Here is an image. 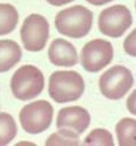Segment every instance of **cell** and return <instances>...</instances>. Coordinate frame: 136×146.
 Returning a JSON list of instances; mask_svg holds the SVG:
<instances>
[{"label":"cell","mask_w":136,"mask_h":146,"mask_svg":"<svg viewBox=\"0 0 136 146\" xmlns=\"http://www.w3.org/2000/svg\"><path fill=\"white\" fill-rule=\"evenodd\" d=\"M93 23V13L81 5L65 8L57 13L55 18L56 29L65 36L80 39L86 36Z\"/></svg>","instance_id":"cell-1"},{"label":"cell","mask_w":136,"mask_h":146,"mask_svg":"<svg viewBox=\"0 0 136 146\" xmlns=\"http://www.w3.org/2000/svg\"><path fill=\"white\" fill-rule=\"evenodd\" d=\"M85 90L81 75L72 70H58L49 77V95L56 103H68L79 100Z\"/></svg>","instance_id":"cell-2"},{"label":"cell","mask_w":136,"mask_h":146,"mask_svg":"<svg viewBox=\"0 0 136 146\" xmlns=\"http://www.w3.org/2000/svg\"><path fill=\"white\" fill-rule=\"evenodd\" d=\"M44 89V76L35 66L24 64L12 76L11 90L20 101H29L37 97Z\"/></svg>","instance_id":"cell-3"},{"label":"cell","mask_w":136,"mask_h":146,"mask_svg":"<svg viewBox=\"0 0 136 146\" xmlns=\"http://www.w3.org/2000/svg\"><path fill=\"white\" fill-rule=\"evenodd\" d=\"M19 118L21 126L27 133L37 135L51 125L54 108L48 101H35L21 109Z\"/></svg>","instance_id":"cell-4"},{"label":"cell","mask_w":136,"mask_h":146,"mask_svg":"<svg viewBox=\"0 0 136 146\" xmlns=\"http://www.w3.org/2000/svg\"><path fill=\"white\" fill-rule=\"evenodd\" d=\"M131 71L123 66H113L99 78V89L108 100H120L133 87Z\"/></svg>","instance_id":"cell-5"},{"label":"cell","mask_w":136,"mask_h":146,"mask_svg":"<svg viewBox=\"0 0 136 146\" xmlns=\"http://www.w3.org/2000/svg\"><path fill=\"white\" fill-rule=\"evenodd\" d=\"M133 17L128 7L114 5L105 8L98 19V27L104 35L120 38L131 26Z\"/></svg>","instance_id":"cell-6"},{"label":"cell","mask_w":136,"mask_h":146,"mask_svg":"<svg viewBox=\"0 0 136 146\" xmlns=\"http://www.w3.org/2000/svg\"><path fill=\"white\" fill-rule=\"evenodd\" d=\"M113 56L114 49L112 43L104 39H94L83 47L80 63L86 71L98 72L112 62Z\"/></svg>","instance_id":"cell-7"},{"label":"cell","mask_w":136,"mask_h":146,"mask_svg":"<svg viewBox=\"0 0 136 146\" xmlns=\"http://www.w3.org/2000/svg\"><path fill=\"white\" fill-rule=\"evenodd\" d=\"M20 35L26 50L40 52L49 39V22L41 14H30L24 19Z\"/></svg>","instance_id":"cell-8"},{"label":"cell","mask_w":136,"mask_h":146,"mask_svg":"<svg viewBox=\"0 0 136 146\" xmlns=\"http://www.w3.org/2000/svg\"><path fill=\"white\" fill-rule=\"evenodd\" d=\"M91 116L86 109L81 106H66L60 109L57 115V129L69 130L80 135L90 126Z\"/></svg>","instance_id":"cell-9"},{"label":"cell","mask_w":136,"mask_h":146,"mask_svg":"<svg viewBox=\"0 0 136 146\" xmlns=\"http://www.w3.org/2000/svg\"><path fill=\"white\" fill-rule=\"evenodd\" d=\"M48 56L57 67H73L78 63V54L75 46L64 39H55L49 47Z\"/></svg>","instance_id":"cell-10"},{"label":"cell","mask_w":136,"mask_h":146,"mask_svg":"<svg viewBox=\"0 0 136 146\" xmlns=\"http://www.w3.org/2000/svg\"><path fill=\"white\" fill-rule=\"evenodd\" d=\"M20 46L13 40H0V72L8 71L21 60Z\"/></svg>","instance_id":"cell-11"},{"label":"cell","mask_w":136,"mask_h":146,"mask_svg":"<svg viewBox=\"0 0 136 146\" xmlns=\"http://www.w3.org/2000/svg\"><path fill=\"white\" fill-rule=\"evenodd\" d=\"M19 21V13L13 5L0 4V35L12 33Z\"/></svg>","instance_id":"cell-12"},{"label":"cell","mask_w":136,"mask_h":146,"mask_svg":"<svg viewBox=\"0 0 136 146\" xmlns=\"http://www.w3.org/2000/svg\"><path fill=\"white\" fill-rule=\"evenodd\" d=\"M119 145L121 146H134L135 145V132L136 120L134 118H122L115 127Z\"/></svg>","instance_id":"cell-13"},{"label":"cell","mask_w":136,"mask_h":146,"mask_svg":"<svg viewBox=\"0 0 136 146\" xmlns=\"http://www.w3.org/2000/svg\"><path fill=\"white\" fill-rule=\"evenodd\" d=\"M18 127L14 118L7 112H0V146L9 144L16 137Z\"/></svg>","instance_id":"cell-14"},{"label":"cell","mask_w":136,"mask_h":146,"mask_svg":"<svg viewBox=\"0 0 136 146\" xmlns=\"http://www.w3.org/2000/svg\"><path fill=\"white\" fill-rule=\"evenodd\" d=\"M80 144L79 140V135L77 133L64 130V129H58L57 132L53 133L48 137L45 145L50 146V145H78Z\"/></svg>","instance_id":"cell-15"},{"label":"cell","mask_w":136,"mask_h":146,"mask_svg":"<svg viewBox=\"0 0 136 146\" xmlns=\"http://www.w3.org/2000/svg\"><path fill=\"white\" fill-rule=\"evenodd\" d=\"M84 145H105V146H113L114 140L113 136L108 130L106 129H94L92 130L87 136L85 137Z\"/></svg>","instance_id":"cell-16"},{"label":"cell","mask_w":136,"mask_h":146,"mask_svg":"<svg viewBox=\"0 0 136 146\" xmlns=\"http://www.w3.org/2000/svg\"><path fill=\"white\" fill-rule=\"evenodd\" d=\"M135 35H136V31H131V33L126 38L125 42H123V48L128 55L130 56H135L136 55V47H135Z\"/></svg>","instance_id":"cell-17"},{"label":"cell","mask_w":136,"mask_h":146,"mask_svg":"<svg viewBox=\"0 0 136 146\" xmlns=\"http://www.w3.org/2000/svg\"><path fill=\"white\" fill-rule=\"evenodd\" d=\"M127 108H128V110L130 111V113L135 115V91L131 92L130 97L127 100Z\"/></svg>","instance_id":"cell-18"},{"label":"cell","mask_w":136,"mask_h":146,"mask_svg":"<svg viewBox=\"0 0 136 146\" xmlns=\"http://www.w3.org/2000/svg\"><path fill=\"white\" fill-rule=\"evenodd\" d=\"M71 1H73V0H47V3H49L53 6H63Z\"/></svg>","instance_id":"cell-19"},{"label":"cell","mask_w":136,"mask_h":146,"mask_svg":"<svg viewBox=\"0 0 136 146\" xmlns=\"http://www.w3.org/2000/svg\"><path fill=\"white\" fill-rule=\"evenodd\" d=\"M86 1L94 6H102V5H106L110 1H113V0H86Z\"/></svg>","instance_id":"cell-20"}]
</instances>
